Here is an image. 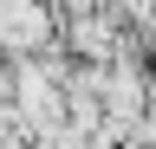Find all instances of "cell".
Here are the masks:
<instances>
[{"instance_id":"1","label":"cell","mask_w":156,"mask_h":149,"mask_svg":"<svg viewBox=\"0 0 156 149\" xmlns=\"http://www.w3.org/2000/svg\"><path fill=\"white\" fill-rule=\"evenodd\" d=\"M52 7L46 0H0V52L26 59V52H46L52 46Z\"/></svg>"},{"instance_id":"2","label":"cell","mask_w":156,"mask_h":149,"mask_svg":"<svg viewBox=\"0 0 156 149\" xmlns=\"http://www.w3.org/2000/svg\"><path fill=\"white\" fill-rule=\"evenodd\" d=\"M150 65H156V26H150Z\"/></svg>"}]
</instances>
